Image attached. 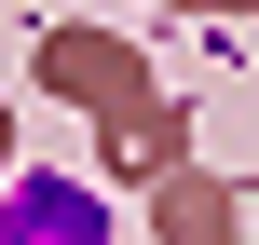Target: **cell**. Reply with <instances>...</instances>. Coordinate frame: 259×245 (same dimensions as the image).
<instances>
[{
	"instance_id": "1",
	"label": "cell",
	"mask_w": 259,
	"mask_h": 245,
	"mask_svg": "<svg viewBox=\"0 0 259 245\" xmlns=\"http://www.w3.org/2000/svg\"><path fill=\"white\" fill-rule=\"evenodd\" d=\"M109 218H96V191H68V177H27L14 191V245H96Z\"/></svg>"
}]
</instances>
